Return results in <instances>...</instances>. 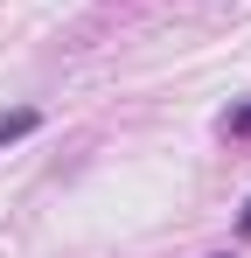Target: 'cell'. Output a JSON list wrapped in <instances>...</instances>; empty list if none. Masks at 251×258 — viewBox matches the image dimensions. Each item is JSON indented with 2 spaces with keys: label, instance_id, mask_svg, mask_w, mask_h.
<instances>
[{
  "label": "cell",
  "instance_id": "cell-3",
  "mask_svg": "<svg viewBox=\"0 0 251 258\" xmlns=\"http://www.w3.org/2000/svg\"><path fill=\"white\" fill-rule=\"evenodd\" d=\"M237 237H251V203H244V216H237Z\"/></svg>",
  "mask_w": 251,
  "mask_h": 258
},
{
  "label": "cell",
  "instance_id": "cell-4",
  "mask_svg": "<svg viewBox=\"0 0 251 258\" xmlns=\"http://www.w3.org/2000/svg\"><path fill=\"white\" fill-rule=\"evenodd\" d=\"M216 258H230V251H216Z\"/></svg>",
  "mask_w": 251,
  "mask_h": 258
},
{
  "label": "cell",
  "instance_id": "cell-1",
  "mask_svg": "<svg viewBox=\"0 0 251 258\" xmlns=\"http://www.w3.org/2000/svg\"><path fill=\"white\" fill-rule=\"evenodd\" d=\"M35 126H42V112H28V105H21V112H0V147H7V140H28Z\"/></svg>",
  "mask_w": 251,
  "mask_h": 258
},
{
  "label": "cell",
  "instance_id": "cell-2",
  "mask_svg": "<svg viewBox=\"0 0 251 258\" xmlns=\"http://www.w3.org/2000/svg\"><path fill=\"white\" fill-rule=\"evenodd\" d=\"M223 133H237V140H244V133H251V105H237V112L223 119Z\"/></svg>",
  "mask_w": 251,
  "mask_h": 258
}]
</instances>
